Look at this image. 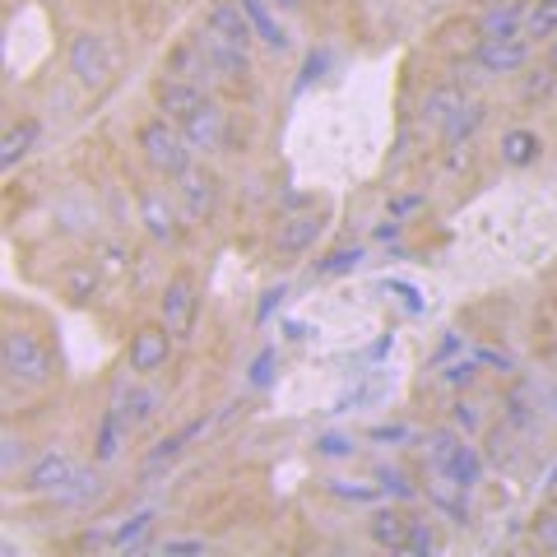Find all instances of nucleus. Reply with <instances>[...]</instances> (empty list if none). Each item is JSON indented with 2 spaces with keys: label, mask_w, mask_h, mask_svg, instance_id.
I'll return each mask as SVG.
<instances>
[{
  "label": "nucleus",
  "mask_w": 557,
  "mask_h": 557,
  "mask_svg": "<svg viewBox=\"0 0 557 557\" xmlns=\"http://www.w3.org/2000/svg\"><path fill=\"white\" fill-rule=\"evenodd\" d=\"M135 145H139V153H145V163L153 172H163V177H186L190 172V145H186V135L172 126V116L145 121L139 135H135Z\"/></svg>",
  "instance_id": "1"
},
{
  "label": "nucleus",
  "mask_w": 557,
  "mask_h": 557,
  "mask_svg": "<svg viewBox=\"0 0 557 557\" xmlns=\"http://www.w3.org/2000/svg\"><path fill=\"white\" fill-rule=\"evenodd\" d=\"M0 358H5V376L14 381V386H47V381L57 376L51 348L38 335H28V330H5Z\"/></svg>",
  "instance_id": "2"
},
{
  "label": "nucleus",
  "mask_w": 557,
  "mask_h": 557,
  "mask_svg": "<svg viewBox=\"0 0 557 557\" xmlns=\"http://www.w3.org/2000/svg\"><path fill=\"white\" fill-rule=\"evenodd\" d=\"M428 469L442 479H456L460 487H474L483 479V460L456 428H432L428 432Z\"/></svg>",
  "instance_id": "3"
},
{
  "label": "nucleus",
  "mask_w": 557,
  "mask_h": 557,
  "mask_svg": "<svg viewBox=\"0 0 557 557\" xmlns=\"http://www.w3.org/2000/svg\"><path fill=\"white\" fill-rule=\"evenodd\" d=\"M70 75H75L84 89H102L112 75V51L108 42L98 38V33H79L75 42H70Z\"/></svg>",
  "instance_id": "4"
},
{
  "label": "nucleus",
  "mask_w": 557,
  "mask_h": 557,
  "mask_svg": "<svg viewBox=\"0 0 557 557\" xmlns=\"http://www.w3.org/2000/svg\"><path fill=\"white\" fill-rule=\"evenodd\" d=\"M525 61H530V38L525 33H516V38H483L474 47V70L479 75H516Z\"/></svg>",
  "instance_id": "5"
},
{
  "label": "nucleus",
  "mask_w": 557,
  "mask_h": 557,
  "mask_svg": "<svg viewBox=\"0 0 557 557\" xmlns=\"http://www.w3.org/2000/svg\"><path fill=\"white\" fill-rule=\"evenodd\" d=\"M159 317L177 339L190 335V325H196V278L190 274H172L168 278V288L159 298Z\"/></svg>",
  "instance_id": "6"
},
{
  "label": "nucleus",
  "mask_w": 557,
  "mask_h": 557,
  "mask_svg": "<svg viewBox=\"0 0 557 557\" xmlns=\"http://www.w3.org/2000/svg\"><path fill=\"white\" fill-rule=\"evenodd\" d=\"M200 51H205V61L214 65V79H228V84H242L251 75V61H247V47H237V42H228L223 33H214V28H200Z\"/></svg>",
  "instance_id": "7"
},
{
  "label": "nucleus",
  "mask_w": 557,
  "mask_h": 557,
  "mask_svg": "<svg viewBox=\"0 0 557 557\" xmlns=\"http://www.w3.org/2000/svg\"><path fill=\"white\" fill-rule=\"evenodd\" d=\"M172 339H177V335H172L168 325H145V330H135V335H131V372L149 376V372L168 368Z\"/></svg>",
  "instance_id": "8"
},
{
  "label": "nucleus",
  "mask_w": 557,
  "mask_h": 557,
  "mask_svg": "<svg viewBox=\"0 0 557 557\" xmlns=\"http://www.w3.org/2000/svg\"><path fill=\"white\" fill-rule=\"evenodd\" d=\"M75 474H79V465H75L70 450H42V456L28 465L24 487H28V493H57V487L65 479H75Z\"/></svg>",
  "instance_id": "9"
},
{
  "label": "nucleus",
  "mask_w": 557,
  "mask_h": 557,
  "mask_svg": "<svg viewBox=\"0 0 557 557\" xmlns=\"http://www.w3.org/2000/svg\"><path fill=\"white\" fill-rule=\"evenodd\" d=\"M153 102H159V112H163V116H172V121L182 126V121L205 102V94H200V84L168 75V79H159V89H153Z\"/></svg>",
  "instance_id": "10"
},
{
  "label": "nucleus",
  "mask_w": 557,
  "mask_h": 557,
  "mask_svg": "<svg viewBox=\"0 0 557 557\" xmlns=\"http://www.w3.org/2000/svg\"><path fill=\"white\" fill-rule=\"evenodd\" d=\"M205 28L223 33V38L237 42V47H251V38H256V28H251V20H247V10H242L237 0H209Z\"/></svg>",
  "instance_id": "11"
},
{
  "label": "nucleus",
  "mask_w": 557,
  "mask_h": 557,
  "mask_svg": "<svg viewBox=\"0 0 557 557\" xmlns=\"http://www.w3.org/2000/svg\"><path fill=\"white\" fill-rule=\"evenodd\" d=\"M182 135H186V145L196 149V153H209V149H219V139H223V112L214 108V102H200L196 112H190L182 121Z\"/></svg>",
  "instance_id": "12"
},
{
  "label": "nucleus",
  "mask_w": 557,
  "mask_h": 557,
  "mask_svg": "<svg viewBox=\"0 0 557 557\" xmlns=\"http://www.w3.org/2000/svg\"><path fill=\"white\" fill-rule=\"evenodd\" d=\"M321 228H325V223H321L317 209H302V214H293V219L278 223V233H274V251H278V256H298V251H307L311 242H317V233H321Z\"/></svg>",
  "instance_id": "13"
},
{
  "label": "nucleus",
  "mask_w": 557,
  "mask_h": 557,
  "mask_svg": "<svg viewBox=\"0 0 557 557\" xmlns=\"http://www.w3.org/2000/svg\"><path fill=\"white\" fill-rule=\"evenodd\" d=\"M525 0H493L479 20V33L483 38H516V33H525Z\"/></svg>",
  "instance_id": "14"
},
{
  "label": "nucleus",
  "mask_w": 557,
  "mask_h": 557,
  "mask_svg": "<svg viewBox=\"0 0 557 557\" xmlns=\"http://www.w3.org/2000/svg\"><path fill=\"white\" fill-rule=\"evenodd\" d=\"M465 94L456 89V84H442V89H432L428 98H423V108H418V121H423V126H437V131H446L450 121H456V112L465 108Z\"/></svg>",
  "instance_id": "15"
},
{
  "label": "nucleus",
  "mask_w": 557,
  "mask_h": 557,
  "mask_svg": "<svg viewBox=\"0 0 557 557\" xmlns=\"http://www.w3.org/2000/svg\"><path fill=\"white\" fill-rule=\"evenodd\" d=\"M139 223L149 228L153 242H172L177 237V214H172V205L163 190H145V200H139Z\"/></svg>",
  "instance_id": "16"
},
{
  "label": "nucleus",
  "mask_w": 557,
  "mask_h": 557,
  "mask_svg": "<svg viewBox=\"0 0 557 557\" xmlns=\"http://www.w3.org/2000/svg\"><path fill=\"white\" fill-rule=\"evenodd\" d=\"M126 432H131V423H126V413H121L116 405L98 418V437H94V460L98 465H108V460H116L121 456V446H126Z\"/></svg>",
  "instance_id": "17"
},
{
  "label": "nucleus",
  "mask_w": 557,
  "mask_h": 557,
  "mask_svg": "<svg viewBox=\"0 0 557 557\" xmlns=\"http://www.w3.org/2000/svg\"><path fill=\"white\" fill-rule=\"evenodd\" d=\"M182 182V209L190 223H205L209 209H214V177H205V172H186Z\"/></svg>",
  "instance_id": "18"
},
{
  "label": "nucleus",
  "mask_w": 557,
  "mask_h": 557,
  "mask_svg": "<svg viewBox=\"0 0 557 557\" xmlns=\"http://www.w3.org/2000/svg\"><path fill=\"white\" fill-rule=\"evenodd\" d=\"M237 5L247 10V20H251V28H256V38H260V42H265L270 51H288V33L278 28L270 0H237Z\"/></svg>",
  "instance_id": "19"
},
{
  "label": "nucleus",
  "mask_w": 557,
  "mask_h": 557,
  "mask_svg": "<svg viewBox=\"0 0 557 557\" xmlns=\"http://www.w3.org/2000/svg\"><path fill=\"white\" fill-rule=\"evenodd\" d=\"M57 507H94V502L102 497V479L98 474H89V469H79L75 479H65L57 493H47Z\"/></svg>",
  "instance_id": "20"
},
{
  "label": "nucleus",
  "mask_w": 557,
  "mask_h": 557,
  "mask_svg": "<svg viewBox=\"0 0 557 557\" xmlns=\"http://www.w3.org/2000/svg\"><path fill=\"white\" fill-rule=\"evenodd\" d=\"M409 525L413 520L409 516H399V511H376L372 520H368V530H372V539L381 548H395V553H405V544H409Z\"/></svg>",
  "instance_id": "21"
},
{
  "label": "nucleus",
  "mask_w": 557,
  "mask_h": 557,
  "mask_svg": "<svg viewBox=\"0 0 557 557\" xmlns=\"http://www.w3.org/2000/svg\"><path fill=\"white\" fill-rule=\"evenodd\" d=\"M112 405L126 413V423L135 428V423H145V418H153V409H159V395L145 391V386H121Z\"/></svg>",
  "instance_id": "22"
},
{
  "label": "nucleus",
  "mask_w": 557,
  "mask_h": 557,
  "mask_svg": "<svg viewBox=\"0 0 557 557\" xmlns=\"http://www.w3.org/2000/svg\"><path fill=\"white\" fill-rule=\"evenodd\" d=\"M534 159H539V135L534 131H507V135H502V163L525 168Z\"/></svg>",
  "instance_id": "23"
},
{
  "label": "nucleus",
  "mask_w": 557,
  "mask_h": 557,
  "mask_svg": "<svg viewBox=\"0 0 557 557\" xmlns=\"http://www.w3.org/2000/svg\"><path fill=\"white\" fill-rule=\"evenodd\" d=\"M525 38H557V0H534L530 14H525Z\"/></svg>",
  "instance_id": "24"
},
{
  "label": "nucleus",
  "mask_w": 557,
  "mask_h": 557,
  "mask_svg": "<svg viewBox=\"0 0 557 557\" xmlns=\"http://www.w3.org/2000/svg\"><path fill=\"white\" fill-rule=\"evenodd\" d=\"M483 116H487V112H483V102H465V108L456 112V121H450V126L442 131V139H446L450 149H456L460 139H469V135H474V131L483 126Z\"/></svg>",
  "instance_id": "25"
},
{
  "label": "nucleus",
  "mask_w": 557,
  "mask_h": 557,
  "mask_svg": "<svg viewBox=\"0 0 557 557\" xmlns=\"http://www.w3.org/2000/svg\"><path fill=\"white\" fill-rule=\"evenodd\" d=\"M33 139H38V121H24V126H14V131L5 135V149H0V163L14 168V163H20L24 153L33 149Z\"/></svg>",
  "instance_id": "26"
},
{
  "label": "nucleus",
  "mask_w": 557,
  "mask_h": 557,
  "mask_svg": "<svg viewBox=\"0 0 557 557\" xmlns=\"http://www.w3.org/2000/svg\"><path fill=\"white\" fill-rule=\"evenodd\" d=\"M153 525V511H135L126 525H116V534H112V544L116 548H139V539H145V530Z\"/></svg>",
  "instance_id": "27"
},
{
  "label": "nucleus",
  "mask_w": 557,
  "mask_h": 557,
  "mask_svg": "<svg viewBox=\"0 0 557 557\" xmlns=\"http://www.w3.org/2000/svg\"><path fill=\"white\" fill-rule=\"evenodd\" d=\"M376 483H381V493H391V497H399V502H413L418 497V487L409 483V474L405 469H376Z\"/></svg>",
  "instance_id": "28"
},
{
  "label": "nucleus",
  "mask_w": 557,
  "mask_h": 557,
  "mask_svg": "<svg viewBox=\"0 0 557 557\" xmlns=\"http://www.w3.org/2000/svg\"><path fill=\"white\" fill-rule=\"evenodd\" d=\"M405 553H413V557L437 553V534H432L428 520H413V525H409V544H405Z\"/></svg>",
  "instance_id": "29"
},
{
  "label": "nucleus",
  "mask_w": 557,
  "mask_h": 557,
  "mask_svg": "<svg viewBox=\"0 0 557 557\" xmlns=\"http://www.w3.org/2000/svg\"><path fill=\"white\" fill-rule=\"evenodd\" d=\"M362 260V247H339V251H330L321 265H317V274H344V270H354Z\"/></svg>",
  "instance_id": "30"
},
{
  "label": "nucleus",
  "mask_w": 557,
  "mask_h": 557,
  "mask_svg": "<svg viewBox=\"0 0 557 557\" xmlns=\"http://www.w3.org/2000/svg\"><path fill=\"white\" fill-rule=\"evenodd\" d=\"M330 493L335 497H348V502H376V493H381V483L372 487V483H344V479H330Z\"/></svg>",
  "instance_id": "31"
},
{
  "label": "nucleus",
  "mask_w": 557,
  "mask_h": 557,
  "mask_svg": "<svg viewBox=\"0 0 557 557\" xmlns=\"http://www.w3.org/2000/svg\"><path fill=\"white\" fill-rule=\"evenodd\" d=\"M159 553H168V557H205L209 544H205V539H163Z\"/></svg>",
  "instance_id": "32"
},
{
  "label": "nucleus",
  "mask_w": 557,
  "mask_h": 557,
  "mask_svg": "<svg viewBox=\"0 0 557 557\" xmlns=\"http://www.w3.org/2000/svg\"><path fill=\"white\" fill-rule=\"evenodd\" d=\"M65 288H70V298H75V302H84V298H89V293L98 288V274H94V270H75V274L65 278Z\"/></svg>",
  "instance_id": "33"
},
{
  "label": "nucleus",
  "mask_w": 557,
  "mask_h": 557,
  "mask_svg": "<svg viewBox=\"0 0 557 557\" xmlns=\"http://www.w3.org/2000/svg\"><path fill=\"white\" fill-rule=\"evenodd\" d=\"M553 84H557V70H553V65L534 70V75L525 79V98H544V94H553Z\"/></svg>",
  "instance_id": "34"
},
{
  "label": "nucleus",
  "mask_w": 557,
  "mask_h": 557,
  "mask_svg": "<svg viewBox=\"0 0 557 557\" xmlns=\"http://www.w3.org/2000/svg\"><path fill=\"white\" fill-rule=\"evenodd\" d=\"M5 474H14V465H24L28 460V450H24V437H14V432H5Z\"/></svg>",
  "instance_id": "35"
},
{
  "label": "nucleus",
  "mask_w": 557,
  "mask_h": 557,
  "mask_svg": "<svg viewBox=\"0 0 557 557\" xmlns=\"http://www.w3.org/2000/svg\"><path fill=\"white\" fill-rule=\"evenodd\" d=\"M534 534H539V544H544L548 553H557V516H539Z\"/></svg>",
  "instance_id": "36"
},
{
  "label": "nucleus",
  "mask_w": 557,
  "mask_h": 557,
  "mask_svg": "<svg viewBox=\"0 0 557 557\" xmlns=\"http://www.w3.org/2000/svg\"><path fill=\"white\" fill-rule=\"evenodd\" d=\"M479 376V368H474V362H456V368H446V386H469V381H474Z\"/></svg>",
  "instance_id": "37"
},
{
  "label": "nucleus",
  "mask_w": 557,
  "mask_h": 557,
  "mask_svg": "<svg viewBox=\"0 0 557 557\" xmlns=\"http://www.w3.org/2000/svg\"><path fill=\"white\" fill-rule=\"evenodd\" d=\"M456 428L460 432H474L479 428V405H465V399H460V405H456Z\"/></svg>",
  "instance_id": "38"
},
{
  "label": "nucleus",
  "mask_w": 557,
  "mask_h": 557,
  "mask_svg": "<svg viewBox=\"0 0 557 557\" xmlns=\"http://www.w3.org/2000/svg\"><path fill=\"white\" fill-rule=\"evenodd\" d=\"M409 428L405 423H391V428H372V442H405Z\"/></svg>",
  "instance_id": "39"
},
{
  "label": "nucleus",
  "mask_w": 557,
  "mask_h": 557,
  "mask_svg": "<svg viewBox=\"0 0 557 557\" xmlns=\"http://www.w3.org/2000/svg\"><path fill=\"white\" fill-rule=\"evenodd\" d=\"M270 368H274V354H260L256 368H251V386H265L270 381Z\"/></svg>",
  "instance_id": "40"
},
{
  "label": "nucleus",
  "mask_w": 557,
  "mask_h": 557,
  "mask_svg": "<svg viewBox=\"0 0 557 557\" xmlns=\"http://www.w3.org/2000/svg\"><path fill=\"white\" fill-rule=\"evenodd\" d=\"M317 450H321V456H348L354 446H348L344 437H321V442H317Z\"/></svg>",
  "instance_id": "41"
},
{
  "label": "nucleus",
  "mask_w": 557,
  "mask_h": 557,
  "mask_svg": "<svg viewBox=\"0 0 557 557\" xmlns=\"http://www.w3.org/2000/svg\"><path fill=\"white\" fill-rule=\"evenodd\" d=\"M391 293H399V298H405V307H409V311H418V307H423V302H418V293H413L409 284H391Z\"/></svg>",
  "instance_id": "42"
},
{
  "label": "nucleus",
  "mask_w": 557,
  "mask_h": 557,
  "mask_svg": "<svg viewBox=\"0 0 557 557\" xmlns=\"http://www.w3.org/2000/svg\"><path fill=\"white\" fill-rule=\"evenodd\" d=\"M270 5H278V10H298L302 0H270Z\"/></svg>",
  "instance_id": "43"
},
{
  "label": "nucleus",
  "mask_w": 557,
  "mask_h": 557,
  "mask_svg": "<svg viewBox=\"0 0 557 557\" xmlns=\"http://www.w3.org/2000/svg\"><path fill=\"white\" fill-rule=\"evenodd\" d=\"M548 65L557 70V38H553V47H548Z\"/></svg>",
  "instance_id": "44"
},
{
  "label": "nucleus",
  "mask_w": 557,
  "mask_h": 557,
  "mask_svg": "<svg viewBox=\"0 0 557 557\" xmlns=\"http://www.w3.org/2000/svg\"><path fill=\"white\" fill-rule=\"evenodd\" d=\"M487 5H493V0H487Z\"/></svg>",
  "instance_id": "45"
}]
</instances>
